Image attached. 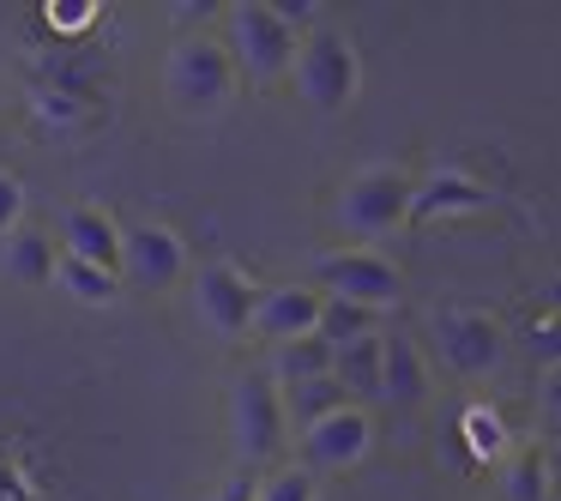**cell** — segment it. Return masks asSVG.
<instances>
[{
    "label": "cell",
    "instance_id": "2",
    "mask_svg": "<svg viewBox=\"0 0 561 501\" xmlns=\"http://www.w3.org/2000/svg\"><path fill=\"white\" fill-rule=\"evenodd\" d=\"M230 435H236L242 471L278 465L284 435H290V411H284V387L266 375V368H248V375L230 387Z\"/></svg>",
    "mask_w": 561,
    "mask_h": 501
},
{
    "label": "cell",
    "instance_id": "11",
    "mask_svg": "<svg viewBox=\"0 0 561 501\" xmlns=\"http://www.w3.org/2000/svg\"><path fill=\"white\" fill-rule=\"evenodd\" d=\"M320 308H327V296L308 291V284H272V291H260L254 332L272 339V344L308 339V332H320Z\"/></svg>",
    "mask_w": 561,
    "mask_h": 501
},
{
    "label": "cell",
    "instance_id": "4",
    "mask_svg": "<svg viewBox=\"0 0 561 501\" xmlns=\"http://www.w3.org/2000/svg\"><path fill=\"white\" fill-rule=\"evenodd\" d=\"M411 200H416V187L404 182L399 170H363V175H351V182L339 187L332 218H339V230H351V236H387V230H399V224L411 218Z\"/></svg>",
    "mask_w": 561,
    "mask_h": 501
},
{
    "label": "cell",
    "instance_id": "23",
    "mask_svg": "<svg viewBox=\"0 0 561 501\" xmlns=\"http://www.w3.org/2000/svg\"><path fill=\"white\" fill-rule=\"evenodd\" d=\"M465 435H471V453H477V459H495V453L507 447V429H501V417L483 411V405H471V411H465Z\"/></svg>",
    "mask_w": 561,
    "mask_h": 501
},
{
    "label": "cell",
    "instance_id": "6",
    "mask_svg": "<svg viewBox=\"0 0 561 501\" xmlns=\"http://www.w3.org/2000/svg\"><path fill=\"white\" fill-rule=\"evenodd\" d=\"M428 332H435L440 363L465 380H483L507 363V332H501V320L477 315V308H440V315L428 320Z\"/></svg>",
    "mask_w": 561,
    "mask_h": 501
},
{
    "label": "cell",
    "instance_id": "13",
    "mask_svg": "<svg viewBox=\"0 0 561 501\" xmlns=\"http://www.w3.org/2000/svg\"><path fill=\"white\" fill-rule=\"evenodd\" d=\"M495 206V194L489 187H477L471 175L459 170H435L428 182H416V200H411V218L428 224V218H459V212H489Z\"/></svg>",
    "mask_w": 561,
    "mask_h": 501
},
{
    "label": "cell",
    "instance_id": "33",
    "mask_svg": "<svg viewBox=\"0 0 561 501\" xmlns=\"http://www.w3.org/2000/svg\"><path fill=\"white\" fill-rule=\"evenodd\" d=\"M549 471H556V489H561V441H556V453H549Z\"/></svg>",
    "mask_w": 561,
    "mask_h": 501
},
{
    "label": "cell",
    "instance_id": "7",
    "mask_svg": "<svg viewBox=\"0 0 561 501\" xmlns=\"http://www.w3.org/2000/svg\"><path fill=\"white\" fill-rule=\"evenodd\" d=\"M194 315L206 320L218 339H242V332H254V308H260V291L248 284L242 266H230V260H206V266L194 272Z\"/></svg>",
    "mask_w": 561,
    "mask_h": 501
},
{
    "label": "cell",
    "instance_id": "12",
    "mask_svg": "<svg viewBox=\"0 0 561 501\" xmlns=\"http://www.w3.org/2000/svg\"><path fill=\"white\" fill-rule=\"evenodd\" d=\"M122 242H127V230L110 218V212H98V206H67V218H61V254L122 272Z\"/></svg>",
    "mask_w": 561,
    "mask_h": 501
},
{
    "label": "cell",
    "instance_id": "20",
    "mask_svg": "<svg viewBox=\"0 0 561 501\" xmlns=\"http://www.w3.org/2000/svg\"><path fill=\"white\" fill-rule=\"evenodd\" d=\"M55 291L73 296V303H115V291H122V272L61 254V266H55Z\"/></svg>",
    "mask_w": 561,
    "mask_h": 501
},
{
    "label": "cell",
    "instance_id": "22",
    "mask_svg": "<svg viewBox=\"0 0 561 501\" xmlns=\"http://www.w3.org/2000/svg\"><path fill=\"white\" fill-rule=\"evenodd\" d=\"M525 356H531L543 375H549V368H561V315H556V308H543V315L525 327Z\"/></svg>",
    "mask_w": 561,
    "mask_h": 501
},
{
    "label": "cell",
    "instance_id": "32",
    "mask_svg": "<svg viewBox=\"0 0 561 501\" xmlns=\"http://www.w3.org/2000/svg\"><path fill=\"white\" fill-rule=\"evenodd\" d=\"M543 308H556V315H561V272L543 284Z\"/></svg>",
    "mask_w": 561,
    "mask_h": 501
},
{
    "label": "cell",
    "instance_id": "28",
    "mask_svg": "<svg viewBox=\"0 0 561 501\" xmlns=\"http://www.w3.org/2000/svg\"><path fill=\"white\" fill-rule=\"evenodd\" d=\"M91 19H98V7H91V0H55V7H49V25L55 31H85Z\"/></svg>",
    "mask_w": 561,
    "mask_h": 501
},
{
    "label": "cell",
    "instance_id": "10",
    "mask_svg": "<svg viewBox=\"0 0 561 501\" xmlns=\"http://www.w3.org/2000/svg\"><path fill=\"white\" fill-rule=\"evenodd\" d=\"M368 447H375V423H368L363 405H344V411L327 417V423L302 429L308 471H351V465H363Z\"/></svg>",
    "mask_w": 561,
    "mask_h": 501
},
{
    "label": "cell",
    "instance_id": "18",
    "mask_svg": "<svg viewBox=\"0 0 561 501\" xmlns=\"http://www.w3.org/2000/svg\"><path fill=\"white\" fill-rule=\"evenodd\" d=\"M266 375L278 380V387H296V380L332 375V344L320 339V332H308V339H290V344H272Z\"/></svg>",
    "mask_w": 561,
    "mask_h": 501
},
{
    "label": "cell",
    "instance_id": "25",
    "mask_svg": "<svg viewBox=\"0 0 561 501\" xmlns=\"http://www.w3.org/2000/svg\"><path fill=\"white\" fill-rule=\"evenodd\" d=\"M260 501H314V477L296 471V465H278L272 477H260Z\"/></svg>",
    "mask_w": 561,
    "mask_h": 501
},
{
    "label": "cell",
    "instance_id": "30",
    "mask_svg": "<svg viewBox=\"0 0 561 501\" xmlns=\"http://www.w3.org/2000/svg\"><path fill=\"white\" fill-rule=\"evenodd\" d=\"M211 13H218V0H175V7H170L175 25H206Z\"/></svg>",
    "mask_w": 561,
    "mask_h": 501
},
{
    "label": "cell",
    "instance_id": "9",
    "mask_svg": "<svg viewBox=\"0 0 561 501\" xmlns=\"http://www.w3.org/2000/svg\"><path fill=\"white\" fill-rule=\"evenodd\" d=\"M182 272H187V248L175 230H163V224H134V230H127L122 284H134V291H170Z\"/></svg>",
    "mask_w": 561,
    "mask_h": 501
},
{
    "label": "cell",
    "instance_id": "16",
    "mask_svg": "<svg viewBox=\"0 0 561 501\" xmlns=\"http://www.w3.org/2000/svg\"><path fill=\"white\" fill-rule=\"evenodd\" d=\"M428 399V363L411 339H387V380H380V405L416 411Z\"/></svg>",
    "mask_w": 561,
    "mask_h": 501
},
{
    "label": "cell",
    "instance_id": "27",
    "mask_svg": "<svg viewBox=\"0 0 561 501\" xmlns=\"http://www.w3.org/2000/svg\"><path fill=\"white\" fill-rule=\"evenodd\" d=\"M537 411H543V429L561 441V368L543 375V387H537Z\"/></svg>",
    "mask_w": 561,
    "mask_h": 501
},
{
    "label": "cell",
    "instance_id": "19",
    "mask_svg": "<svg viewBox=\"0 0 561 501\" xmlns=\"http://www.w3.org/2000/svg\"><path fill=\"white\" fill-rule=\"evenodd\" d=\"M556 489V471H549V453L525 447L501 465V501H549Z\"/></svg>",
    "mask_w": 561,
    "mask_h": 501
},
{
    "label": "cell",
    "instance_id": "17",
    "mask_svg": "<svg viewBox=\"0 0 561 501\" xmlns=\"http://www.w3.org/2000/svg\"><path fill=\"white\" fill-rule=\"evenodd\" d=\"M344 405H356V399L339 387V375H314V380H296V387H284L290 429H314V423H327L332 411H344Z\"/></svg>",
    "mask_w": 561,
    "mask_h": 501
},
{
    "label": "cell",
    "instance_id": "8",
    "mask_svg": "<svg viewBox=\"0 0 561 501\" xmlns=\"http://www.w3.org/2000/svg\"><path fill=\"white\" fill-rule=\"evenodd\" d=\"M314 284L320 296H344V303H363V308H392L404 291L399 266L380 254H320L314 260Z\"/></svg>",
    "mask_w": 561,
    "mask_h": 501
},
{
    "label": "cell",
    "instance_id": "1",
    "mask_svg": "<svg viewBox=\"0 0 561 501\" xmlns=\"http://www.w3.org/2000/svg\"><path fill=\"white\" fill-rule=\"evenodd\" d=\"M224 49H230L236 73H248L254 86L296 73V55H302V31L290 19H278L272 0H242L224 13Z\"/></svg>",
    "mask_w": 561,
    "mask_h": 501
},
{
    "label": "cell",
    "instance_id": "21",
    "mask_svg": "<svg viewBox=\"0 0 561 501\" xmlns=\"http://www.w3.org/2000/svg\"><path fill=\"white\" fill-rule=\"evenodd\" d=\"M368 332H380V327H375V308L344 303V296H327V308H320V339H327L332 351H344V344L368 339Z\"/></svg>",
    "mask_w": 561,
    "mask_h": 501
},
{
    "label": "cell",
    "instance_id": "14",
    "mask_svg": "<svg viewBox=\"0 0 561 501\" xmlns=\"http://www.w3.org/2000/svg\"><path fill=\"white\" fill-rule=\"evenodd\" d=\"M55 266H61V248H55L49 230L19 224V230L0 242V272L13 284H55Z\"/></svg>",
    "mask_w": 561,
    "mask_h": 501
},
{
    "label": "cell",
    "instance_id": "24",
    "mask_svg": "<svg viewBox=\"0 0 561 501\" xmlns=\"http://www.w3.org/2000/svg\"><path fill=\"white\" fill-rule=\"evenodd\" d=\"M85 110H91V103H85V98H73V91H55V86H43V91H37V122H49V127H73V122H85Z\"/></svg>",
    "mask_w": 561,
    "mask_h": 501
},
{
    "label": "cell",
    "instance_id": "3",
    "mask_svg": "<svg viewBox=\"0 0 561 501\" xmlns=\"http://www.w3.org/2000/svg\"><path fill=\"white\" fill-rule=\"evenodd\" d=\"M236 61L230 49H224L218 37H182L170 49V67H163V91H170V103L182 115H218L224 103L236 98Z\"/></svg>",
    "mask_w": 561,
    "mask_h": 501
},
{
    "label": "cell",
    "instance_id": "31",
    "mask_svg": "<svg viewBox=\"0 0 561 501\" xmlns=\"http://www.w3.org/2000/svg\"><path fill=\"white\" fill-rule=\"evenodd\" d=\"M0 501H31V489L19 483V471H7V465H0Z\"/></svg>",
    "mask_w": 561,
    "mask_h": 501
},
{
    "label": "cell",
    "instance_id": "26",
    "mask_svg": "<svg viewBox=\"0 0 561 501\" xmlns=\"http://www.w3.org/2000/svg\"><path fill=\"white\" fill-rule=\"evenodd\" d=\"M19 218H25V182L0 170V242L19 230Z\"/></svg>",
    "mask_w": 561,
    "mask_h": 501
},
{
    "label": "cell",
    "instance_id": "29",
    "mask_svg": "<svg viewBox=\"0 0 561 501\" xmlns=\"http://www.w3.org/2000/svg\"><path fill=\"white\" fill-rule=\"evenodd\" d=\"M211 501H260V477H254V471H236V477H230V483H224Z\"/></svg>",
    "mask_w": 561,
    "mask_h": 501
},
{
    "label": "cell",
    "instance_id": "15",
    "mask_svg": "<svg viewBox=\"0 0 561 501\" xmlns=\"http://www.w3.org/2000/svg\"><path fill=\"white\" fill-rule=\"evenodd\" d=\"M332 375H339V387L351 392L356 405L380 399V380H387V332H368V339L332 351Z\"/></svg>",
    "mask_w": 561,
    "mask_h": 501
},
{
    "label": "cell",
    "instance_id": "5",
    "mask_svg": "<svg viewBox=\"0 0 561 501\" xmlns=\"http://www.w3.org/2000/svg\"><path fill=\"white\" fill-rule=\"evenodd\" d=\"M296 98L314 103V110H344L356 98V49L344 31L320 25L302 37V55H296Z\"/></svg>",
    "mask_w": 561,
    "mask_h": 501
}]
</instances>
